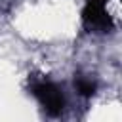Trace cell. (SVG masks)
Instances as JSON below:
<instances>
[{"label": "cell", "mask_w": 122, "mask_h": 122, "mask_svg": "<svg viewBox=\"0 0 122 122\" xmlns=\"http://www.w3.org/2000/svg\"><path fill=\"white\" fill-rule=\"evenodd\" d=\"M82 23L88 30L111 32L114 21L107 11V0H88L82 10Z\"/></svg>", "instance_id": "1"}, {"label": "cell", "mask_w": 122, "mask_h": 122, "mask_svg": "<svg viewBox=\"0 0 122 122\" xmlns=\"http://www.w3.org/2000/svg\"><path fill=\"white\" fill-rule=\"evenodd\" d=\"M32 95L38 99V103L44 107V111L50 116H57L65 109V97L53 82H46V80L34 82L32 84Z\"/></svg>", "instance_id": "2"}, {"label": "cell", "mask_w": 122, "mask_h": 122, "mask_svg": "<svg viewBox=\"0 0 122 122\" xmlns=\"http://www.w3.org/2000/svg\"><path fill=\"white\" fill-rule=\"evenodd\" d=\"M74 88H76V92H78L80 95H84V97H92V95L95 93V82H92V80H88V78H84V76H78V78L74 80Z\"/></svg>", "instance_id": "3"}]
</instances>
